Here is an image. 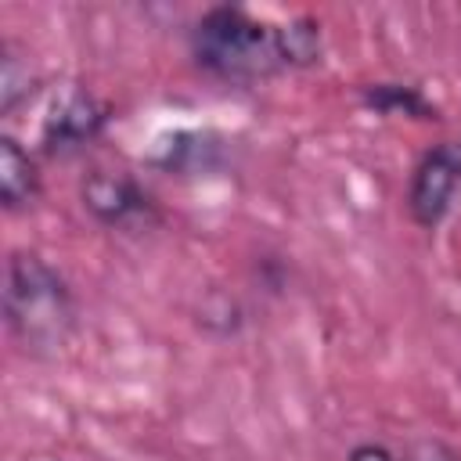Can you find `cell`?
<instances>
[{"label": "cell", "instance_id": "8992f818", "mask_svg": "<svg viewBox=\"0 0 461 461\" xmlns=\"http://www.w3.org/2000/svg\"><path fill=\"white\" fill-rule=\"evenodd\" d=\"M223 158V140L212 130H173L155 140L148 162L162 173H209Z\"/></svg>", "mask_w": 461, "mask_h": 461}, {"label": "cell", "instance_id": "52a82bcc", "mask_svg": "<svg viewBox=\"0 0 461 461\" xmlns=\"http://www.w3.org/2000/svg\"><path fill=\"white\" fill-rule=\"evenodd\" d=\"M40 198V166L18 137H0V202L7 212H22Z\"/></svg>", "mask_w": 461, "mask_h": 461}, {"label": "cell", "instance_id": "7a4b0ae2", "mask_svg": "<svg viewBox=\"0 0 461 461\" xmlns=\"http://www.w3.org/2000/svg\"><path fill=\"white\" fill-rule=\"evenodd\" d=\"M76 295L58 267L36 252H11L4 270V324L18 346L43 357L76 331Z\"/></svg>", "mask_w": 461, "mask_h": 461}, {"label": "cell", "instance_id": "6da1fadb", "mask_svg": "<svg viewBox=\"0 0 461 461\" xmlns=\"http://www.w3.org/2000/svg\"><path fill=\"white\" fill-rule=\"evenodd\" d=\"M187 50L209 79L230 86H249L285 68L277 25L256 18L238 4L205 7L187 32Z\"/></svg>", "mask_w": 461, "mask_h": 461}, {"label": "cell", "instance_id": "8fae6325", "mask_svg": "<svg viewBox=\"0 0 461 461\" xmlns=\"http://www.w3.org/2000/svg\"><path fill=\"white\" fill-rule=\"evenodd\" d=\"M400 461H461V450L439 436H414L403 443Z\"/></svg>", "mask_w": 461, "mask_h": 461}, {"label": "cell", "instance_id": "277c9868", "mask_svg": "<svg viewBox=\"0 0 461 461\" xmlns=\"http://www.w3.org/2000/svg\"><path fill=\"white\" fill-rule=\"evenodd\" d=\"M457 191H461V137L439 140L418 158L411 184H407V198H403L407 216L418 227L432 230L447 220Z\"/></svg>", "mask_w": 461, "mask_h": 461}, {"label": "cell", "instance_id": "9c48e42d", "mask_svg": "<svg viewBox=\"0 0 461 461\" xmlns=\"http://www.w3.org/2000/svg\"><path fill=\"white\" fill-rule=\"evenodd\" d=\"M277 43H281L285 68H310L321 61V50H324L321 25L313 18H292L277 25Z\"/></svg>", "mask_w": 461, "mask_h": 461}, {"label": "cell", "instance_id": "5b68a950", "mask_svg": "<svg viewBox=\"0 0 461 461\" xmlns=\"http://www.w3.org/2000/svg\"><path fill=\"white\" fill-rule=\"evenodd\" d=\"M79 198H83V209L104 227L133 230L158 220L155 198L140 187V180L119 169H90L79 184Z\"/></svg>", "mask_w": 461, "mask_h": 461}, {"label": "cell", "instance_id": "30bf717a", "mask_svg": "<svg viewBox=\"0 0 461 461\" xmlns=\"http://www.w3.org/2000/svg\"><path fill=\"white\" fill-rule=\"evenodd\" d=\"M32 94H36V79L29 76V65L22 58H14L11 50H4V68H0V108H4V115H11Z\"/></svg>", "mask_w": 461, "mask_h": 461}, {"label": "cell", "instance_id": "7c38bea8", "mask_svg": "<svg viewBox=\"0 0 461 461\" xmlns=\"http://www.w3.org/2000/svg\"><path fill=\"white\" fill-rule=\"evenodd\" d=\"M346 461H400V457L393 450H385L382 443H357Z\"/></svg>", "mask_w": 461, "mask_h": 461}, {"label": "cell", "instance_id": "ba28073f", "mask_svg": "<svg viewBox=\"0 0 461 461\" xmlns=\"http://www.w3.org/2000/svg\"><path fill=\"white\" fill-rule=\"evenodd\" d=\"M360 104L378 115H400V119H418V122L439 119V108L411 83H364Z\"/></svg>", "mask_w": 461, "mask_h": 461}, {"label": "cell", "instance_id": "3957f363", "mask_svg": "<svg viewBox=\"0 0 461 461\" xmlns=\"http://www.w3.org/2000/svg\"><path fill=\"white\" fill-rule=\"evenodd\" d=\"M108 119H112L108 101H101L86 86H65L54 94V101L40 122V151L50 158L83 151L86 144H94L104 133Z\"/></svg>", "mask_w": 461, "mask_h": 461}]
</instances>
